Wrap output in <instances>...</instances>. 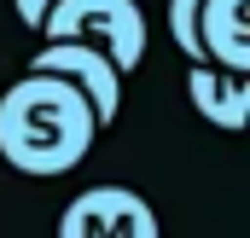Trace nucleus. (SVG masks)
<instances>
[{"mask_svg":"<svg viewBox=\"0 0 250 238\" xmlns=\"http://www.w3.org/2000/svg\"><path fill=\"white\" fill-rule=\"evenodd\" d=\"M99 139V117L76 81L53 70H23L0 93V157L18 175H70Z\"/></svg>","mask_w":250,"mask_h":238,"instance_id":"1","label":"nucleus"},{"mask_svg":"<svg viewBox=\"0 0 250 238\" xmlns=\"http://www.w3.org/2000/svg\"><path fill=\"white\" fill-rule=\"evenodd\" d=\"M35 35H47V41H87L123 76L146 59V12H140V0H53Z\"/></svg>","mask_w":250,"mask_h":238,"instance_id":"2","label":"nucleus"},{"mask_svg":"<svg viewBox=\"0 0 250 238\" xmlns=\"http://www.w3.org/2000/svg\"><path fill=\"white\" fill-rule=\"evenodd\" d=\"M59 238H163L157 209L128 186H87L64 203Z\"/></svg>","mask_w":250,"mask_h":238,"instance_id":"3","label":"nucleus"},{"mask_svg":"<svg viewBox=\"0 0 250 238\" xmlns=\"http://www.w3.org/2000/svg\"><path fill=\"white\" fill-rule=\"evenodd\" d=\"M29 70H53L64 81H76V87L87 93L99 128H111L117 111H123V70L105 59L99 47H87V41H47V47L29 59Z\"/></svg>","mask_w":250,"mask_h":238,"instance_id":"4","label":"nucleus"},{"mask_svg":"<svg viewBox=\"0 0 250 238\" xmlns=\"http://www.w3.org/2000/svg\"><path fill=\"white\" fill-rule=\"evenodd\" d=\"M187 99H192V111L204 122H215L221 134H239L250 122V70H221L209 59H192Z\"/></svg>","mask_w":250,"mask_h":238,"instance_id":"5","label":"nucleus"},{"mask_svg":"<svg viewBox=\"0 0 250 238\" xmlns=\"http://www.w3.org/2000/svg\"><path fill=\"white\" fill-rule=\"evenodd\" d=\"M198 53L221 70H250V0H198Z\"/></svg>","mask_w":250,"mask_h":238,"instance_id":"6","label":"nucleus"},{"mask_svg":"<svg viewBox=\"0 0 250 238\" xmlns=\"http://www.w3.org/2000/svg\"><path fill=\"white\" fill-rule=\"evenodd\" d=\"M169 41L181 47V59H204L198 53V0H169Z\"/></svg>","mask_w":250,"mask_h":238,"instance_id":"7","label":"nucleus"},{"mask_svg":"<svg viewBox=\"0 0 250 238\" xmlns=\"http://www.w3.org/2000/svg\"><path fill=\"white\" fill-rule=\"evenodd\" d=\"M47 6H53V0H12V12H18V23H23V29H41Z\"/></svg>","mask_w":250,"mask_h":238,"instance_id":"8","label":"nucleus"}]
</instances>
